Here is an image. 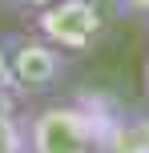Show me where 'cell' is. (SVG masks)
<instances>
[{"label":"cell","mask_w":149,"mask_h":153,"mask_svg":"<svg viewBox=\"0 0 149 153\" xmlns=\"http://www.w3.org/2000/svg\"><path fill=\"white\" fill-rule=\"evenodd\" d=\"M24 153H97L101 145V113L81 101H44L20 113Z\"/></svg>","instance_id":"1"},{"label":"cell","mask_w":149,"mask_h":153,"mask_svg":"<svg viewBox=\"0 0 149 153\" xmlns=\"http://www.w3.org/2000/svg\"><path fill=\"white\" fill-rule=\"evenodd\" d=\"M109 8L101 0H53L48 8L32 12V32L56 45L64 56H89L109 36Z\"/></svg>","instance_id":"2"},{"label":"cell","mask_w":149,"mask_h":153,"mask_svg":"<svg viewBox=\"0 0 149 153\" xmlns=\"http://www.w3.org/2000/svg\"><path fill=\"white\" fill-rule=\"evenodd\" d=\"M4 40V56H8V73H12V85L20 93V101L32 97H48L56 93V85L69 76L73 56H64L56 45H48L40 32H8Z\"/></svg>","instance_id":"3"},{"label":"cell","mask_w":149,"mask_h":153,"mask_svg":"<svg viewBox=\"0 0 149 153\" xmlns=\"http://www.w3.org/2000/svg\"><path fill=\"white\" fill-rule=\"evenodd\" d=\"M0 153H24V125L16 101H0Z\"/></svg>","instance_id":"4"},{"label":"cell","mask_w":149,"mask_h":153,"mask_svg":"<svg viewBox=\"0 0 149 153\" xmlns=\"http://www.w3.org/2000/svg\"><path fill=\"white\" fill-rule=\"evenodd\" d=\"M113 12L121 20H149V0H113Z\"/></svg>","instance_id":"5"},{"label":"cell","mask_w":149,"mask_h":153,"mask_svg":"<svg viewBox=\"0 0 149 153\" xmlns=\"http://www.w3.org/2000/svg\"><path fill=\"white\" fill-rule=\"evenodd\" d=\"M0 101H16V105H24V101H20V93H16V85H12V73H8L4 40H0Z\"/></svg>","instance_id":"6"},{"label":"cell","mask_w":149,"mask_h":153,"mask_svg":"<svg viewBox=\"0 0 149 153\" xmlns=\"http://www.w3.org/2000/svg\"><path fill=\"white\" fill-rule=\"evenodd\" d=\"M53 0H0V8H8V12H20V16H32L40 12V8H48Z\"/></svg>","instance_id":"7"}]
</instances>
